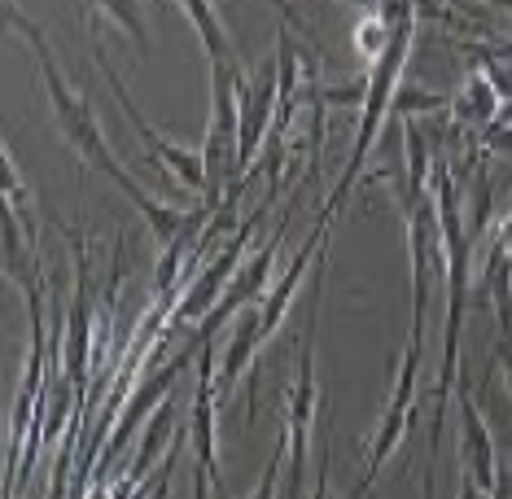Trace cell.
Returning a JSON list of instances; mask_svg holds the SVG:
<instances>
[{
  "label": "cell",
  "mask_w": 512,
  "mask_h": 499,
  "mask_svg": "<svg viewBox=\"0 0 512 499\" xmlns=\"http://www.w3.org/2000/svg\"><path fill=\"white\" fill-rule=\"evenodd\" d=\"M5 14H9V27H14L18 36L31 44V53H36L40 75H44V92H49V106H53V123H57V132L66 136V145H71L92 171H101V176H106L114 189H119L127 202L136 206V211H141V219L149 224V232L158 237V246L193 241V232H197V224H202V215H211V211H189V215H184V211H171V206H162L158 197L145 189V184H136L132 171H127L123 162L114 158V149H110V141H106V132H101V123H97V114H92L88 97L66 84L62 62H57V53L49 49L44 31H40L27 14H22L18 0H9Z\"/></svg>",
  "instance_id": "obj_1"
},
{
  "label": "cell",
  "mask_w": 512,
  "mask_h": 499,
  "mask_svg": "<svg viewBox=\"0 0 512 499\" xmlns=\"http://www.w3.org/2000/svg\"><path fill=\"white\" fill-rule=\"evenodd\" d=\"M412 27H416V18H403L399 27H394V40H390L386 57H381V62L372 66V75H368L364 101H359L355 149H351V158H346V171H342V180H337V189L329 193V202H324V211H329V215L342 211L351 184L364 176V167H368V158H372V145H377L381 132H386V119H390V110H394V92H399V75H403V66H407V53H412Z\"/></svg>",
  "instance_id": "obj_2"
},
{
  "label": "cell",
  "mask_w": 512,
  "mask_h": 499,
  "mask_svg": "<svg viewBox=\"0 0 512 499\" xmlns=\"http://www.w3.org/2000/svg\"><path fill=\"white\" fill-rule=\"evenodd\" d=\"M311 425H316V316L298 342L294 390L285 403V499L307 495V464H311Z\"/></svg>",
  "instance_id": "obj_3"
},
{
  "label": "cell",
  "mask_w": 512,
  "mask_h": 499,
  "mask_svg": "<svg viewBox=\"0 0 512 499\" xmlns=\"http://www.w3.org/2000/svg\"><path fill=\"white\" fill-rule=\"evenodd\" d=\"M62 228L66 246H71V259H75V294H71V311H66V333H62V373L75 381V390L84 394L88 403V386H92V254H88V241L79 237L75 228Z\"/></svg>",
  "instance_id": "obj_4"
},
{
  "label": "cell",
  "mask_w": 512,
  "mask_h": 499,
  "mask_svg": "<svg viewBox=\"0 0 512 499\" xmlns=\"http://www.w3.org/2000/svg\"><path fill=\"white\" fill-rule=\"evenodd\" d=\"M92 62H97V71L106 75V84L114 88V101H119V110L127 114L132 132L141 136V145L149 149V158H154L171 180H180L184 189H193V193H206V189H211V180H206V154H193V149H184V145H176V141H167V136H162L158 127L141 114V106L132 101V92H127V84H123L119 75H114L110 57L101 53V49H92Z\"/></svg>",
  "instance_id": "obj_5"
},
{
  "label": "cell",
  "mask_w": 512,
  "mask_h": 499,
  "mask_svg": "<svg viewBox=\"0 0 512 499\" xmlns=\"http://www.w3.org/2000/svg\"><path fill=\"white\" fill-rule=\"evenodd\" d=\"M263 215H267V202L246 219V224L232 228V237L224 241V246H219L215 259H211V263H202L197 281H193V285H184V298H180L176 307H171V320H176V324H202V320L219 307V298L228 294L232 276L241 272V254H246L250 237H254V228L263 224Z\"/></svg>",
  "instance_id": "obj_6"
},
{
  "label": "cell",
  "mask_w": 512,
  "mask_h": 499,
  "mask_svg": "<svg viewBox=\"0 0 512 499\" xmlns=\"http://www.w3.org/2000/svg\"><path fill=\"white\" fill-rule=\"evenodd\" d=\"M416 377H421V346L407 342V351L399 359V377H394V394H390L386 412H381L377 434H372V443H368V469H364V482H359V495L364 499L372 491V482H377L381 464H386L394 451H399L403 438H412V429H416Z\"/></svg>",
  "instance_id": "obj_7"
},
{
  "label": "cell",
  "mask_w": 512,
  "mask_h": 499,
  "mask_svg": "<svg viewBox=\"0 0 512 499\" xmlns=\"http://www.w3.org/2000/svg\"><path fill=\"white\" fill-rule=\"evenodd\" d=\"M202 351V346H197ZM189 364H197V355H180V359H171V364H162L158 373H149L145 381H136L132 390H127V399L119 403V412H114V425H110V443H106V456L101 460H114L119 451L127 447V438L136 434V429H145L149 425V416H154L162 403L171 399V386H176V377L184 373Z\"/></svg>",
  "instance_id": "obj_8"
},
{
  "label": "cell",
  "mask_w": 512,
  "mask_h": 499,
  "mask_svg": "<svg viewBox=\"0 0 512 499\" xmlns=\"http://www.w3.org/2000/svg\"><path fill=\"white\" fill-rule=\"evenodd\" d=\"M456 399H460V460H464V473L482 486L486 495L499 486V456H495V438H491V425H486L482 408L473 399V386L464 377V364L456 373Z\"/></svg>",
  "instance_id": "obj_9"
},
{
  "label": "cell",
  "mask_w": 512,
  "mask_h": 499,
  "mask_svg": "<svg viewBox=\"0 0 512 499\" xmlns=\"http://www.w3.org/2000/svg\"><path fill=\"white\" fill-rule=\"evenodd\" d=\"M276 110H281V71L263 66L259 75L250 79L246 88V101H241V141H237V184H241V171L259 158V149L267 141V132L276 127Z\"/></svg>",
  "instance_id": "obj_10"
},
{
  "label": "cell",
  "mask_w": 512,
  "mask_h": 499,
  "mask_svg": "<svg viewBox=\"0 0 512 499\" xmlns=\"http://www.w3.org/2000/svg\"><path fill=\"white\" fill-rule=\"evenodd\" d=\"M211 342H202L197 351V390H193V412H189V443H193V456L211 473V486L215 495H228L224 491V469H219V438H215V377H211Z\"/></svg>",
  "instance_id": "obj_11"
},
{
  "label": "cell",
  "mask_w": 512,
  "mask_h": 499,
  "mask_svg": "<svg viewBox=\"0 0 512 499\" xmlns=\"http://www.w3.org/2000/svg\"><path fill=\"white\" fill-rule=\"evenodd\" d=\"M263 342H267L263 338V311L259 307L237 311V320H232V329H228L224 351H219V373H215V394H219V399H228V394L237 390L241 373L254 364V355H259Z\"/></svg>",
  "instance_id": "obj_12"
},
{
  "label": "cell",
  "mask_w": 512,
  "mask_h": 499,
  "mask_svg": "<svg viewBox=\"0 0 512 499\" xmlns=\"http://www.w3.org/2000/svg\"><path fill=\"white\" fill-rule=\"evenodd\" d=\"M499 110H504V97H499V88L482 71L464 75L460 92L451 97V114H456V123L460 127H473V132H486V127H495Z\"/></svg>",
  "instance_id": "obj_13"
},
{
  "label": "cell",
  "mask_w": 512,
  "mask_h": 499,
  "mask_svg": "<svg viewBox=\"0 0 512 499\" xmlns=\"http://www.w3.org/2000/svg\"><path fill=\"white\" fill-rule=\"evenodd\" d=\"M482 285H486V303H491L495 320H499V338H512V250L491 241V259H486V268H482Z\"/></svg>",
  "instance_id": "obj_14"
},
{
  "label": "cell",
  "mask_w": 512,
  "mask_h": 499,
  "mask_svg": "<svg viewBox=\"0 0 512 499\" xmlns=\"http://www.w3.org/2000/svg\"><path fill=\"white\" fill-rule=\"evenodd\" d=\"M180 9L189 14L197 40H202L206 62H228V57H237V49H232V40H228V31H224V22H219L215 0H180Z\"/></svg>",
  "instance_id": "obj_15"
},
{
  "label": "cell",
  "mask_w": 512,
  "mask_h": 499,
  "mask_svg": "<svg viewBox=\"0 0 512 499\" xmlns=\"http://www.w3.org/2000/svg\"><path fill=\"white\" fill-rule=\"evenodd\" d=\"M79 14H84V18L101 14V18L114 22V27H119L123 36L145 53L149 31H145V18H141V0H79Z\"/></svg>",
  "instance_id": "obj_16"
},
{
  "label": "cell",
  "mask_w": 512,
  "mask_h": 499,
  "mask_svg": "<svg viewBox=\"0 0 512 499\" xmlns=\"http://www.w3.org/2000/svg\"><path fill=\"white\" fill-rule=\"evenodd\" d=\"M390 40H394V27H390V22L377 14V9H368V14L355 22V53L364 57L368 66H377L381 57H386Z\"/></svg>",
  "instance_id": "obj_17"
},
{
  "label": "cell",
  "mask_w": 512,
  "mask_h": 499,
  "mask_svg": "<svg viewBox=\"0 0 512 499\" xmlns=\"http://www.w3.org/2000/svg\"><path fill=\"white\" fill-rule=\"evenodd\" d=\"M281 460H285V429H281V438L272 443V460L263 464L259 486H254V495H250V499H276V478H281Z\"/></svg>",
  "instance_id": "obj_18"
},
{
  "label": "cell",
  "mask_w": 512,
  "mask_h": 499,
  "mask_svg": "<svg viewBox=\"0 0 512 499\" xmlns=\"http://www.w3.org/2000/svg\"><path fill=\"white\" fill-rule=\"evenodd\" d=\"M482 154H512V123H495L482 132Z\"/></svg>",
  "instance_id": "obj_19"
},
{
  "label": "cell",
  "mask_w": 512,
  "mask_h": 499,
  "mask_svg": "<svg viewBox=\"0 0 512 499\" xmlns=\"http://www.w3.org/2000/svg\"><path fill=\"white\" fill-rule=\"evenodd\" d=\"M495 355H499V368H504V386L512 394V338H499L495 342Z\"/></svg>",
  "instance_id": "obj_20"
},
{
  "label": "cell",
  "mask_w": 512,
  "mask_h": 499,
  "mask_svg": "<svg viewBox=\"0 0 512 499\" xmlns=\"http://www.w3.org/2000/svg\"><path fill=\"white\" fill-rule=\"evenodd\" d=\"M171 469H176V456H167L162 473L154 478V495H149V499H167V491H171Z\"/></svg>",
  "instance_id": "obj_21"
},
{
  "label": "cell",
  "mask_w": 512,
  "mask_h": 499,
  "mask_svg": "<svg viewBox=\"0 0 512 499\" xmlns=\"http://www.w3.org/2000/svg\"><path fill=\"white\" fill-rule=\"evenodd\" d=\"M79 499H119L114 495V482H106V478H97L88 486V495H79Z\"/></svg>",
  "instance_id": "obj_22"
},
{
  "label": "cell",
  "mask_w": 512,
  "mask_h": 499,
  "mask_svg": "<svg viewBox=\"0 0 512 499\" xmlns=\"http://www.w3.org/2000/svg\"><path fill=\"white\" fill-rule=\"evenodd\" d=\"M316 499H333V491H329V460L320 464V478H316Z\"/></svg>",
  "instance_id": "obj_23"
},
{
  "label": "cell",
  "mask_w": 512,
  "mask_h": 499,
  "mask_svg": "<svg viewBox=\"0 0 512 499\" xmlns=\"http://www.w3.org/2000/svg\"><path fill=\"white\" fill-rule=\"evenodd\" d=\"M193 499H206V469L202 464L193 469Z\"/></svg>",
  "instance_id": "obj_24"
},
{
  "label": "cell",
  "mask_w": 512,
  "mask_h": 499,
  "mask_svg": "<svg viewBox=\"0 0 512 499\" xmlns=\"http://www.w3.org/2000/svg\"><path fill=\"white\" fill-rule=\"evenodd\" d=\"M346 5H364V9H377L381 0H346Z\"/></svg>",
  "instance_id": "obj_25"
}]
</instances>
